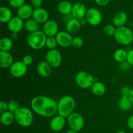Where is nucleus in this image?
I'll return each instance as SVG.
<instances>
[{
    "instance_id": "nucleus-1",
    "label": "nucleus",
    "mask_w": 133,
    "mask_h": 133,
    "mask_svg": "<svg viewBox=\"0 0 133 133\" xmlns=\"http://www.w3.org/2000/svg\"><path fill=\"white\" fill-rule=\"evenodd\" d=\"M31 106L36 114L45 118L53 117L57 113V103L48 96H37L33 97Z\"/></svg>"
},
{
    "instance_id": "nucleus-2",
    "label": "nucleus",
    "mask_w": 133,
    "mask_h": 133,
    "mask_svg": "<svg viewBox=\"0 0 133 133\" xmlns=\"http://www.w3.org/2000/svg\"><path fill=\"white\" fill-rule=\"evenodd\" d=\"M75 107V101L70 96H64L61 97L57 103V113L58 115L68 118L74 112Z\"/></svg>"
},
{
    "instance_id": "nucleus-3",
    "label": "nucleus",
    "mask_w": 133,
    "mask_h": 133,
    "mask_svg": "<svg viewBox=\"0 0 133 133\" xmlns=\"http://www.w3.org/2000/svg\"><path fill=\"white\" fill-rule=\"evenodd\" d=\"M48 36L43 31L29 33L27 37V43L29 46L35 50H39L45 46V42Z\"/></svg>"
},
{
    "instance_id": "nucleus-4",
    "label": "nucleus",
    "mask_w": 133,
    "mask_h": 133,
    "mask_svg": "<svg viewBox=\"0 0 133 133\" xmlns=\"http://www.w3.org/2000/svg\"><path fill=\"white\" fill-rule=\"evenodd\" d=\"M14 119L19 125L27 127L31 125L33 122V114L31 109L27 107H20L14 113Z\"/></svg>"
},
{
    "instance_id": "nucleus-5",
    "label": "nucleus",
    "mask_w": 133,
    "mask_h": 133,
    "mask_svg": "<svg viewBox=\"0 0 133 133\" xmlns=\"http://www.w3.org/2000/svg\"><path fill=\"white\" fill-rule=\"evenodd\" d=\"M114 38L117 42L123 45H129L133 42V32L129 27H117L114 35Z\"/></svg>"
},
{
    "instance_id": "nucleus-6",
    "label": "nucleus",
    "mask_w": 133,
    "mask_h": 133,
    "mask_svg": "<svg viewBox=\"0 0 133 133\" xmlns=\"http://www.w3.org/2000/svg\"><path fill=\"white\" fill-rule=\"evenodd\" d=\"M75 83L80 88L88 89L92 88V85L96 81L92 74L85 71H81L75 75Z\"/></svg>"
},
{
    "instance_id": "nucleus-7",
    "label": "nucleus",
    "mask_w": 133,
    "mask_h": 133,
    "mask_svg": "<svg viewBox=\"0 0 133 133\" xmlns=\"http://www.w3.org/2000/svg\"><path fill=\"white\" fill-rule=\"evenodd\" d=\"M45 59L52 68H57L62 63V55L58 49H50L45 55Z\"/></svg>"
},
{
    "instance_id": "nucleus-8",
    "label": "nucleus",
    "mask_w": 133,
    "mask_h": 133,
    "mask_svg": "<svg viewBox=\"0 0 133 133\" xmlns=\"http://www.w3.org/2000/svg\"><path fill=\"white\" fill-rule=\"evenodd\" d=\"M67 118L70 129L79 132L84 127V120L81 114L77 112H73Z\"/></svg>"
},
{
    "instance_id": "nucleus-9",
    "label": "nucleus",
    "mask_w": 133,
    "mask_h": 133,
    "mask_svg": "<svg viewBox=\"0 0 133 133\" xmlns=\"http://www.w3.org/2000/svg\"><path fill=\"white\" fill-rule=\"evenodd\" d=\"M85 18L87 22L92 26L98 25L103 19L101 13L96 8H90L87 10Z\"/></svg>"
},
{
    "instance_id": "nucleus-10",
    "label": "nucleus",
    "mask_w": 133,
    "mask_h": 133,
    "mask_svg": "<svg viewBox=\"0 0 133 133\" xmlns=\"http://www.w3.org/2000/svg\"><path fill=\"white\" fill-rule=\"evenodd\" d=\"M27 66L22 61H16L10 68V74L16 78L22 77L27 73Z\"/></svg>"
},
{
    "instance_id": "nucleus-11",
    "label": "nucleus",
    "mask_w": 133,
    "mask_h": 133,
    "mask_svg": "<svg viewBox=\"0 0 133 133\" xmlns=\"http://www.w3.org/2000/svg\"><path fill=\"white\" fill-rule=\"evenodd\" d=\"M58 45L62 48H68L72 44L73 38L67 31H60L55 36Z\"/></svg>"
},
{
    "instance_id": "nucleus-12",
    "label": "nucleus",
    "mask_w": 133,
    "mask_h": 133,
    "mask_svg": "<svg viewBox=\"0 0 133 133\" xmlns=\"http://www.w3.org/2000/svg\"><path fill=\"white\" fill-rule=\"evenodd\" d=\"M24 24L25 23L23 19L18 16H14L8 22L7 27L11 32L18 33L24 27Z\"/></svg>"
},
{
    "instance_id": "nucleus-13",
    "label": "nucleus",
    "mask_w": 133,
    "mask_h": 133,
    "mask_svg": "<svg viewBox=\"0 0 133 133\" xmlns=\"http://www.w3.org/2000/svg\"><path fill=\"white\" fill-rule=\"evenodd\" d=\"M43 32L48 37L55 36L58 32V25L55 20H48L43 25Z\"/></svg>"
},
{
    "instance_id": "nucleus-14",
    "label": "nucleus",
    "mask_w": 133,
    "mask_h": 133,
    "mask_svg": "<svg viewBox=\"0 0 133 133\" xmlns=\"http://www.w3.org/2000/svg\"><path fill=\"white\" fill-rule=\"evenodd\" d=\"M65 125H66L65 118L58 114L51 119L50 123H49V127L53 131L59 132L61 130L63 129Z\"/></svg>"
},
{
    "instance_id": "nucleus-15",
    "label": "nucleus",
    "mask_w": 133,
    "mask_h": 133,
    "mask_svg": "<svg viewBox=\"0 0 133 133\" xmlns=\"http://www.w3.org/2000/svg\"><path fill=\"white\" fill-rule=\"evenodd\" d=\"M87 12V8L84 4L82 3H76L73 5L71 14L73 18L79 20L86 16Z\"/></svg>"
},
{
    "instance_id": "nucleus-16",
    "label": "nucleus",
    "mask_w": 133,
    "mask_h": 133,
    "mask_svg": "<svg viewBox=\"0 0 133 133\" xmlns=\"http://www.w3.org/2000/svg\"><path fill=\"white\" fill-rule=\"evenodd\" d=\"M32 18L40 24L41 23L44 24L45 22L49 20L48 19H49V14L45 9L42 7L34 9Z\"/></svg>"
},
{
    "instance_id": "nucleus-17",
    "label": "nucleus",
    "mask_w": 133,
    "mask_h": 133,
    "mask_svg": "<svg viewBox=\"0 0 133 133\" xmlns=\"http://www.w3.org/2000/svg\"><path fill=\"white\" fill-rule=\"evenodd\" d=\"M33 8L31 5L25 4L22 5L17 10V16L23 20H27L32 17L33 13Z\"/></svg>"
},
{
    "instance_id": "nucleus-18",
    "label": "nucleus",
    "mask_w": 133,
    "mask_h": 133,
    "mask_svg": "<svg viewBox=\"0 0 133 133\" xmlns=\"http://www.w3.org/2000/svg\"><path fill=\"white\" fill-rule=\"evenodd\" d=\"M13 63L14 58L9 52L0 51V66L1 68H10Z\"/></svg>"
},
{
    "instance_id": "nucleus-19",
    "label": "nucleus",
    "mask_w": 133,
    "mask_h": 133,
    "mask_svg": "<svg viewBox=\"0 0 133 133\" xmlns=\"http://www.w3.org/2000/svg\"><path fill=\"white\" fill-rule=\"evenodd\" d=\"M128 19V16L127 13L123 11L118 12L112 18V23L116 27H120L125 26Z\"/></svg>"
},
{
    "instance_id": "nucleus-20",
    "label": "nucleus",
    "mask_w": 133,
    "mask_h": 133,
    "mask_svg": "<svg viewBox=\"0 0 133 133\" xmlns=\"http://www.w3.org/2000/svg\"><path fill=\"white\" fill-rule=\"evenodd\" d=\"M51 68L50 65L46 61H42L37 65L38 73L42 77H48L49 76L51 72Z\"/></svg>"
},
{
    "instance_id": "nucleus-21",
    "label": "nucleus",
    "mask_w": 133,
    "mask_h": 133,
    "mask_svg": "<svg viewBox=\"0 0 133 133\" xmlns=\"http://www.w3.org/2000/svg\"><path fill=\"white\" fill-rule=\"evenodd\" d=\"M81 23L79 19L73 18L66 23V31L70 34L76 33L79 31L81 27Z\"/></svg>"
},
{
    "instance_id": "nucleus-22",
    "label": "nucleus",
    "mask_w": 133,
    "mask_h": 133,
    "mask_svg": "<svg viewBox=\"0 0 133 133\" xmlns=\"http://www.w3.org/2000/svg\"><path fill=\"white\" fill-rule=\"evenodd\" d=\"M72 4L70 1H66V0H63V1H61L58 3V6H57V9H58V12L61 14L66 16L71 14V10H72Z\"/></svg>"
},
{
    "instance_id": "nucleus-23",
    "label": "nucleus",
    "mask_w": 133,
    "mask_h": 133,
    "mask_svg": "<svg viewBox=\"0 0 133 133\" xmlns=\"http://www.w3.org/2000/svg\"><path fill=\"white\" fill-rule=\"evenodd\" d=\"M14 120L15 119H14V113L11 112L9 110L3 113H1V116H0V122H1V124L4 126L10 125Z\"/></svg>"
},
{
    "instance_id": "nucleus-24",
    "label": "nucleus",
    "mask_w": 133,
    "mask_h": 133,
    "mask_svg": "<svg viewBox=\"0 0 133 133\" xmlns=\"http://www.w3.org/2000/svg\"><path fill=\"white\" fill-rule=\"evenodd\" d=\"M12 18V13L7 6H2L0 7V22L7 23Z\"/></svg>"
},
{
    "instance_id": "nucleus-25",
    "label": "nucleus",
    "mask_w": 133,
    "mask_h": 133,
    "mask_svg": "<svg viewBox=\"0 0 133 133\" xmlns=\"http://www.w3.org/2000/svg\"><path fill=\"white\" fill-rule=\"evenodd\" d=\"M24 28L29 33L36 32L40 31V23H38L32 18H30L25 22Z\"/></svg>"
},
{
    "instance_id": "nucleus-26",
    "label": "nucleus",
    "mask_w": 133,
    "mask_h": 133,
    "mask_svg": "<svg viewBox=\"0 0 133 133\" xmlns=\"http://www.w3.org/2000/svg\"><path fill=\"white\" fill-rule=\"evenodd\" d=\"M92 92L94 95L96 96H103L106 92V87L105 84L100 81H96L94 84L92 85Z\"/></svg>"
},
{
    "instance_id": "nucleus-27",
    "label": "nucleus",
    "mask_w": 133,
    "mask_h": 133,
    "mask_svg": "<svg viewBox=\"0 0 133 133\" xmlns=\"http://www.w3.org/2000/svg\"><path fill=\"white\" fill-rule=\"evenodd\" d=\"M118 105H119V107L121 110L127 111V110H130L132 108L133 104L129 96H122L119 99Z\"/></svg>"
},
{
    "instance_id": "nucleus-28",
    "label": "nucleus",
    "mask_w": 133,
    "mask_h": 133,
    "mask_svg": "<svg viewBox=\"0 0 133 133\" xmlns=\"http://www.w3.org/2000/svg\"><path fill=\"white\" fill-rule=\"evenodd\" d=\"M13 47V42L10 38L3 37L0 40V50L9 52Z\"/></svg>"
},
{
    "instance_id": "nucleus-29",
    "label": "nucleus",
    "mask_w": 133,
    "mask_h": 133,
    "mask_svg": "<svg viewBox=\"0 0 133 133\" xmlns=\"http://www.w3.org/2000/svg\"><path fill=\"white\" fill-rule=\"evenodd\" d=\"M127 51L125 49H118L116 50L114 53V58L116 62L119 63H123V62L127 61Z\"/></svg>"
},
{
    "instance_id": "nucleus-30",
    "label": "nucleus",
    "mask_w": 133,
    "mask_h": 133,
    "mask_svg": "<svg viewBox=\"0 0 133 133\" xmlns=\"http://www.w3.org/2000/svg\"><path fill=\"white\" fill-rule=\"evenodd\" d=\"M58 43L56 40L55 36H49L47 38L45 46L50 50V49H55L57 48Z\"/></svg>"
},
{
    "instance_id": "nucleus-31",
    "label": "nucleus",
    "mask_w": 133,
    "mask_h": 133,
    "mask_svg": "<svg viewBox=\"0 0 133 133\" xmlns=\"http://www.w3.org/2000/svg\"><path fill=\"white\" fill-rule=\"evenodd\" d=\"M117 27L113 24H107L104 27V32L107 36H114Z\"/></svg>"
},
{
    "instance_id": "nucleus-32",
    "label": "nucleus",
    "mask_w": 133,
    "mask_h": 133,
    "mask_svg": "<svg viewBox=\"0 0 133 133\" xmlns=\"http://www.w3.org/2000/svg\"><path fill=\"white\" fill-rule=\"evenodd\" d=\"M20 108L19 103L16 100H11L8 103V110L14 113Z\"/></svg>"
},
{
    "instance_id": "nucleus-33",
    "label": "nucleus",
    "mask_w": 133,
    "mask_h": 133,
    "mask_svg": "<svg viewBox=\"0 0 133 133\" xmlns=\"http://www.w3.org/2000/svg\"><path fill=\"white\" fill-rule=\"evenodd\" d=\"M74 48H80L83 45V40L82 38L79 36H75L73 38L72 44H71Z\"/></svg>"
},
{
    "instance_id": "nucleus-34",
    "label": "nucleus",
    "mask_w": 133,
    "mask_h": 133,
    "mask_svg": "<svg viewBox=\"0 0 133 133\" xmlns=\"http://www.w3.org/2000/svg\"><path fill=\"white\" fill-rule=\"evenodd\" d=\"M9 3L13 8L18 9L25 4V0H8Z\"/></svg>"
},
{
    "instance_id": "nucleus-35",
    "label": "nucleus",
    "mask_w": 133,
    "mask_h": 133,
    "mask_svg": "<svg viewBox=\"0 0 133 133\" xmlns=\"http://www.w3.org/2000/svg\"><path fill=\"white\" fill-rule=\"evenodd\" d=\"M22 61L26 66H29V65H31L32 63L33 58H32V57L31 55H26L23 57Z\"/></svg>"
},
{
    "instance_id": "nucleus-36",
    "label": "nucleus",
    "mask_w": 133,
    "mask_h": 133,
    "mask_svg": "<svg viewBox=\"0 0 133 133\" xmlns=\"http://www.w3.org/2000/svg\"><path fill=\"white\" fill-rule=\"evenodd\" d=\"M31 4L34 9H39L42 5V0H31Z\"/></svg>"
},
{
    "instance_id": "nucleus-37",
    "label": "nucleus",
    "mask_w": 133,
    "mask_h": 133,
    "mask_svg": "<svg viewBox=\"0 0 133 133\" xmlns=\"http://www.w3.org/2000/svg\"><path fill=\"white\" fill-rule=\"evenodd\" d=\"M127 62L130 66H133V49H130L129 51H127Z\"/></svg>"
},
{
    "instance_id": "nucleus-38",
    "label": "nucleus",
    "mask_w": 133,
    "mask_h": 133,
    "mask_svg": "<svg viewBox=\"0 0 133 133\" xmlns=\"http://www.w3.org/2000/svg\"><path fill=\"white\" fill-rule=\"evenodd\" d=\"M132 89L131 87H128V86H125V87H122V90H121V93H122V96H129L130 93H131Z\"/></svg>"
},
{
    "instance_id": "nucleus-39",
    "label": "nucleus",
    "mask_w": 133,
    "mask_h": 133,
    "mask_svg": "<svg viewBox=\"0 0 133 133\" xmlns=\"http://www.w3.org/2000/svg\"><path fill=\"white\" fill-rule=\"evenodd\" d=\"M8 110V103L2 101L0 102V113H3Z\"/></svg>"
},
{
    "instance_id": "nucleus-40",
    "label": "nucleus",
    "mask_w": 133,
    "mask_h": 133,
    "mask_svg": "<svg viewBox=\"0 0 133 133\" xmlns=\"http://www.w3.org/2000/svg\"><path fill=\"white\" fill-rule=\"evenodd\" d=\"M127 124L129 128L133 130V115L129 117L127 120Z\"/></svg>"
},
{
    "instance_id": "nucleus-41",
    "label": "nucleus",
    "mask_w": 133,
    "mask_h": 133,
    "mask_svg": "<svg viewBox=\"0 0 133 133\" xmlns=\"http://www.w3.org/2000/svg\"><path fill=\"white\" fill-rule=\"evenodd\" d=\"M110 0H95L96 4L99 6H105L109 3Z\"/></svg>"
},
{
    "instance_id": "nucleus-42",
    "label": "nucleus",
    "mask_w": 133,
    "mask_h": 133,
    "mask_svg": "<svg viewBox=\"0 0 133 133\" xmlns=\"http://www.w3.org/2000/svg\"><path fill=\"white\" fill-rule=\"evenodd\" d=\"M79 22H80L81 23V25H86V23H88L85 17L83 18H81V19H79Z\"/></svg>"
},
{
    "instance_id": "nucleus-43",
    "label": "nucleus",
    "mask_w": 133,
    "mask_h": 133,
    "mask_svg": "<svg viewBox=\"0 0 133 133\" xmlns=\"http://www.w3.org/2000/svg\"><path fill=\"white\" fill-rule=\"evenodd\" d=\"M10 38H11L12 40H16V39L18 38V33H16V32H11Z\"/></svg>"
},
{
    "instance_id": "nucleus-44",
    "label": "nucleus",
    "mask_w": 133,
    "mask_h": 133,
    "mask_svg": "<svg viewBox=\"0 0 133 133\" xmlns=\"http://www.w3.org/2000/svg\"><path fill=\"white\" fill-rule=\"evenodd\" d=\"M129 97L130 99H131V101H132V103L133 104V88L132 89V90H131V93H130Z\"/></svg>"
},
{
    "instance_id": "nucleus-45",
    "label": "nucleus",
    "mask_w": 133,
    "mask_h": 133,
    "mask_svg": "<svg viewBox=\"0 0 133 133\" xmlns=\"http://www.w3.org/2000/svg\"><path fill=\"white\" fill-rule=\"evenodd\" d=\"M66 133H77V131H74V130H72V129H70L68 130V131H66Z\"/></svg>"
},
{
    "instance_id": "nucleus-46",
    "label": "nucleus",
    "mask_w": 133,
    "mask_h": 133,
    "mask_svg": "<svg viewBox=\"0 0 133 133\" xmlns=\"http://www.w3.org/2000/svg\"><path fill=\"white\" fill-rule=\"evenodd\" d=\"M116 133H126V132L123 131H118V132H117Z\"/></svg>"
},
{
    "instance_id": "nucleus-47",
    "label": "nucleus",
    "mask_w": 133,
    "mask_h": 133,
    "mask_svg": "<svg viewBox=\"0 0 133 133\" xmlns=\"http://www.w3.org/2000/svg\"><path fill=\"white\" fill-rule=\"evenodd\" d=\"M132 12H133V4H132Z\"/></svg>"
},
{
    "instance_id": "nucleus-48",
    "label": "nucleus",
    "mask_w": 133,
    "mask_h": 133,
    "mask_svg": "<svg viewBox=\"0 0 133 133\" xmlns=\"http://www.w3.org/2000/svg\"><path fill=\"white\" fill-rule=\"evenodd\" d=\"M2 1H3V0H2Z\"/></svg>"
}]
</instances>
